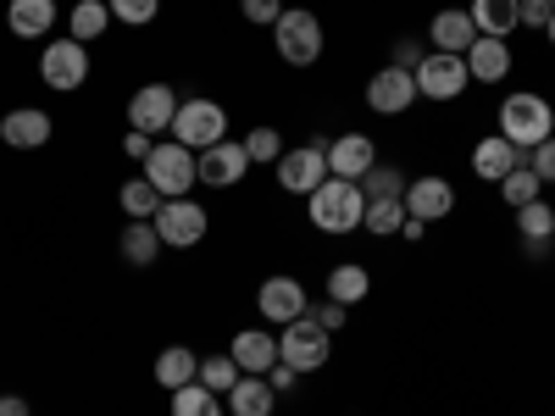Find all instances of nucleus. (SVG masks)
<instances>
[{
	"mask_svg": "<svg viewBox=\"0 0 555 416\" xmlns=\"http://www.w3.org/2000/svg\"><path fill=\"white\" fill-rule=\"evenodd\" d=\"M306 217H311L317 234H356L361 217H366L361 183H350V178H322L317 190L306 195Z\"/></svg>",
	"mask_w": 555,
	"mask_h": 416,
	"instance_id": "nucleus-1",
	"label": "nucleus"
},
{
	"mask_svg": "<svg viewBox=\"0 0 555 416\" xmlns=\"http://www.w3.org/2000/svg\"><path fill=\"white\" fill-rule=\"evenodd\" d=\"M555 133V106L533 89H512L500 101V139H512L517 151H539L544 139Z\"/></svg>",
	"mask_w": 555,
	"mask_h": 416,
	"instance_id": "nucleus-2",
	"label": "nucleus"
},
{
	"mask_svg": "<svg viewBox=\"0 0 555 416\" xmlns=\"http://www.w3.org/2000/svg\"><path fill=\"white\" fill-rule=\"evenodd\" d=\"M167 133L201 156V151L217 145V139H228V112H222L211 95H190V101H178V117H172Z\"/></svg>",
	"mask_w": 555,
	"mask_h": 416,
	"instance_id": "nucleus-3",
	"label": "nucleus"
},
{
	"mask_svg": "<svg viewBox=\"0 0 555 416\" xmlns=\"http://www.w3.org/2000/svg\"><path fill=\"white\" fill-rule=\"evenodd\" d=\"M145 178L156 183L162 200H178V195H190V183H201V156L190 145H178V139H167V145L145 156Z\"/></svg>",
	"mask_w": 555,
	"mask_h": 416,
	"instance_id": "nucleus-4",
	"label": "nucleus"
},
{
	"mask_svg": "<svg viewBox=\"0 0 555 416\" xmlns=\"http://www.w3.org/2000/svg\"><path fill=\"white\" fill-rule=\"evenodd\" d=\"M272 44H278V56H284L289 67H311L322 56V23H317V12L284 6V17L272 23Z\"/></svg>",
	"mask_w": 555,
	"mask_h": 416,
	"instance_id": "nucleus-5",
	"label": "nucleus"
},
{
	"mask_svg": "<svg viewBox=\"0 0 555 416\" xmlns=\"http://www.w3.org/2000/svg\"><path fill=\"white\" fill-rule=\"evenodd\" d=\"M151 222H156L162 245H172V250H195V245L211 234V211H206L201 200H190V195L162 200V211H156Z\"/></svg>",
	"mask_w": 555,
	"mask_h": 416,
	"instance_id": "nucleus-6",
	"label": "nucleus"
},
{
	"mask_svg": "<svg viewBox=\"0 0 555 416\" xmlns=\"http://www.w3.org/2000/svg\"><path fill=\"white\" fill-rule=\"evenodd\" d=\"M416 78V95L423 101H461L467 95V83H473V73H467V56H450V51H428L423 56V67L411 73Z\"/></svg>",
	"mask_w": 555,
	"mask_h": 416,
	"instance_id": "nucleus-7",
	"label": "nucleus"
},
{
	"mask_svg": "<svg viewBox=\"0 0 555 416\" xmlns=\"http://www.w3.org/2000/svg\"><path fill=\"white\" fill-rule=\"evenodd\" d=\"M334 334L322 328V322H311V316H300V322H289V328H278V361L284 366H295V373H317L322 361H328V344Z\"/></svg>",
	"mask_w": 555,
	"mask_h": 416,
	"instance_id": "nucleus-8",
	"label": "nucleus"
},
{
	"mask_svg": "<svg viewBox=\"0 0 555 416\" xmlns=\"http://www.w3.org/2000/svg\"><path fill=\"white\" fill-rule=\"evenodd\" d=\"M39 78L56 89V95H73V89H83V78H89V44H78V39H51L39 51Z\"/></svg>",
	"mask_w": 555,
	"mask_h": 416,
	"instance_id": "nucleus-9",
	"label": "nucleus"
},
{
	"mask_svg": "<svg viewBox=\"0 0 555 416\" xmlns=\"http://www.w3.org/2000/svg\"><path fill=\"white\" fill-rule=\"evenodd\" d=\"M322 178H328V145H295V151L278 156V190L311 195Z\"/></svg>",
	"mask_w": 555,
	"mask_h": 416,
	"instance_id": "nucleus-10",
	"label": "nucleus"
},
{
	"mask_svg": "<svg viewBox=\"0 0 555 416\" xmlns=\"http://www.w3.org/2000/svg\"><path fill=\"white\" fill-rule=\"evenodd\" d=\"M256 311H261L267 322H278V328H289V322H300V316L311 311V300H306V289H300V277L278 272V277H267V284L256 289Z\"/></svg>",
	"mask_w": 555,
	"mask_h": 416,
	"instance_id": "nucleus-11",
	"label": "nucleus"
},
{
	"mask_svg": "<svg viewBox=\"0 0 555 416\" xmlns=\"http://www.w3.org/2000/svg\"><path fill=\"white\" fill-rule=\"evenodd\" d=\"M411 101H423V95H416V78L405 67H384V73L366 78V112L400 117V112H411Z\"/></svg>",
	"mask_w": 555,
	"mask_h": 416,
	"instance_id": "nucleus-12",
	"label": "nucleus"
},
{
	"mask_svg": "<svg viewBox=\"0 0 555 416\" xmlns=\"http://www.w3.org/2000/svg\"><path fill=\"white\" fill-rule=\"evenodd\" d=\"M172 117H178L172 83H145L128 95V128H139V133H162V128H172Z\"/></svg>",
	"mask_w": 555,
	"mask_h": 416,
	"instance_id": "nucleus-13",
	"label": "nucleus"
},
{
	"mask_svg": "<svg viewBox=\"0 0 555 416\" xmlns=\"http://www.w3.org/2000/svg\"><path fill=\"white\" fill-rule=\"evenodd\" d=\"M245 172H250L245 139H217L211 151H201V183H206V190H234Z\"/></svg>",
	"mask_w": 555,
	"mask_h": 416,
	"instance_id": "nucleus-14",
	"label": "nucleus"
},
{
	"mask_svg": "<svg viewBox=\"0 0 555 416\" xmlns=\"http://www.w3.org/2000/svg\"><path fill=\"white\" fill-rule=\"evenodd\" d=\"M56 133V117L39 112V106H12L7 117H0V139H7L12 151H44Z\"/></svg>",
	"mask_w": 555,
	"mask_h": 416,
	"instance_id": "nucleus-15",
	"label": "nucleus"
},
{
	"mask_svg": "<svg viewBox=\"0 0 555 416\" xmlns=\"http://www.w3.org/2000/svg\"><path fill=\"white\" fill-rule=\"evenodd\" d=\"M373 167H378V145H373L366 133H339L334 145H328V178H350V183H361Z\"/></svg>",
	"mask_w": 555,
	"mask_h": 416,
	"instance_id": "nucleus-16",
	"label": "nucleus"
},
{
	"mask_svg": "<svg viewBox=\"0 0 555 416\" xmlns=\"http://www.w3.org/2000/svg\"><path fill=\"white\" fill-rule=\"evenodd\" d=\"M400 200H405V211H411V217H423V222H444V217L455 211V190H450V183H444L439 172L411 178Z\"/></svg>",
	"mask_w": 555,
	"mask_h": 416,
	"instance_id": "nucleus-17",
	"label": "nucleus"
},
{
	"mask_svg": "<svg viewBox=\"0 0 555 416\" xmlns=\"http://www.w3.org/2000/svg\"><path fill=\"white\" fill-rule=\"evenodd\" d=\"M428 39H434V51L467 56V51H473V39H478V23H473V12H467V6H444V12H434Z\"/></svg>",
	"mask_w": 555,
	"mask_h": 416,
	"instance_id": "nucleus-18",
	"label": "nucleus"
},
{
	"mask_svg": "<svg viewBox=\"0 0 555 416\" xmlns=\"http://www.w3.org/2000/svg\"><path fill=\"white\" fill-rule=\"evenodd\" d=\"M228 355L240 361V373H250V378H267L272 366H278V339H272L267 328H245V334H234Z\"/></svg>",
	"mask_w": 555,
	"mask_h": 416,
	"instance_id": "nucleus-19",
	"label": "nucleus"
},
{
	"mask_svg": "<svg viewBox=\"0 0 555 416\" xmlns=\"http://www.w3.org/2000/svg\"><path fill=\"white\" fill-rule=\"evenodd\" d=\"M512 167H528V151H517L512 139H500V133L478 139V151H473V172H478L483 183H500Z\"/></svg>",
	"mask_w": 555,
	"mask_h": 416,
	"instance_id": "nucleus-20",
	"label": "nucleus"
},
{
	"mask_svg": "<svg viewBox=\"0 0 555 416\" xmlns=\"http://www.w3.org/2000/svg\"><path fill=\"white\" fill-rule=\"evenodd\" d=\"M467 73H473V83H500V78H512V44L478 34L473 51H467Z\"/></svg>",
	"mask_w": 555,
	"mask_h": 416,
	"instance_id": "nucleus-21",
	"label": "nucleus"
},
{
	"mask_svg": "<svg viewBox=\"0 0 555 416\" xmlns=\"http://www.w3.org/2000/svg\"><path fill=\"white\" fill-rule=\"evenodd\" d=\"M7 28L17 39H44L56 28V0H12V6H7Z\"/></svg>",
	"mask_w": 555,
	"mask_h": 416,
	"instance_id": "nucleus-22",
	"label": "nucleus"
},
{
	"mask_svg": "<svg viewBox=\"0 0 555 416\" xmlns=\"http://www.w3.org/2000/svg\"><path fill=\"white\" fill-rule=\"evenodd\" d=\"M467 12H473L478 34H489V39H505L522 28V0H473Z\"/></svg>",
	"mask_w": 555,
	"mask_h": 416,
	"instance_id": "nucleus-23",
	"label": "nucleus"
},
{
	"mask_svg": "<svg viewBox=\"0 0 555 416\" xmlns=\"http://www.w3.org/2000/svg\"><path fill=\"white\" fill-rule=\"evenodd\" d=\"M201 378V355L190 350V344H167L162 355H156V384L172 394V389H183V384H195Z\"/></svg>",
	"mask_w": 555,
	"mask_h": 416,
	"instance_id": "nucleus-24",
	"label": "nucleus"
},
{
	"mask_svg": "<svg viewBox=\"0 0 555 416\" xmlns=\"http://www.w3.org/2000/svg\"><path fill=\"white\" fill-rule=\"evenodd\" d=\"M517 234H522L528 256H544V245L555 234V206H544V195L528 200V206H517Z\"/></svg>",
	"mask_w": 555,
	"mask_h": 416,
	"instance_id": "nucleus-25",
	"label": "nucleus"
},
{
	"mask_svg": "<svg viewBox=\"0 0 555 416\" xmlns=\"http://www.w3.org/2000/svg\"><path fill=\"white\" fill-rule=\"evenodd\" d=\"M222 400H228V411H234V416H272V405H278L272 384H267V378H250V373L228 389Z\"/></svg>",
	"mask_w": 555,
	"mask_h": 416,
	"instance_id": "nucleus-26",
	"label": "nucleus"
},
{
	"mask_svg": "<svg viewBox=\"0 0 555 416\" xmlns=\"http://www.w3.org/2000/svg\"><path fill=\"white\" fill-rule=\"evenodd\" d=\"M366 295H373V272H366L361 261H339V266L328 272V300H339V306H361Z\"/></svg>",
	"mask_w": 555,
	"mask_h": 416,
	"instance_id": "nucleus-27",
	"label": "nucleus"
},
{
	"mask_svg": "<svg viewBox=\"0 0 555 416\" xmlns=\"http://www.w3.org/2000/svg\"><path fill=\"white\" fill-rule=\"evenodd\" d=\"M106 28H112V6H106V0H78V6L67 12V39H78V44H95Z\"/></svg>",
	"mask_w": 555,
	"mask_h": 416,
	"instance_id": "nucleus-28",
	"label": "nucleus"
},
{
	"mask_svg": "<svg viewBox=\"0 0 555 416\" xmlns=\"http://www.w3.org/2000/svg\"><path fill=\"white\" fill-rule=\"evenodd\" d=\"M117 200H122L128 222H151V217L162 211V195H156V183H151V178H128L122 190H117Z\"/></svg>",
	"mask_w": 555,
	"mask_h": 416,
	"instance_id": "nucleus-29",
	"label": "nucleus"
},
{
	"mask_svg": "<svg viewBox=\"0 0 555 416\" xmlns=\"http://www.w3.org/2000/svg\"><path fill=\"white\" fill-rule=\"evenodd\" d=\"M222 411H228L222 394H211L201 378L183 384V389H172V416H222Z\"/></svg>",
	"mask_w": 555,
	"mask_h": 416,
	"instance_id": "nucleus-30",
	"label": "nucleus"
},
{
	"mask_svg": "<svg viewBox=\"0 0 555 416\" xmlns=\"http://www.w3.org/2000/svg\"><path fill=\"white\" fill-rule=\"evenodd\" d=\"M122 256L133 266H151L162 256V234H156V222H128L122 227Z\"/></svg>",
	"mask_w": 555,
	"mask_h": 416,
	"instance_id": "nucleus-31",
	"label": "nucleus"
},
{
	"mask_svg": "<svg viewBox=\"0 0 555 416\" xmlns=\"http://www.w3.org/2000/svg\"><path fill=\"white\" fill-rule=\"evenodd\" d=\"M539 195H544V183H539V172H533V167H512V172L500 178V200L512 206V211H517V206H528V200H539Z\"/></svg>",
	"mask_w": 555,
	"mask_h": 416,
	"instance_id": "nucleus-32",
	"label": "nucleus"
},
{
	"mask_svg": "<svg viewBox=\"0 0 555 416\" xmlns=\"http://www.w3.org/2000/svg\"><path fill=\"white\" fill-rule=\"evenodd\" d=\"M240 378H245V373H240V361L228 355V350H222V355H201V384H206L211 394H228Z\"/></svg>",
	"mask_w": 555,
	"mask_h": 416,
	"instance_id": "nucleus-33",
	"label": "nucleus"
},
{
	"mask_svg": "<svg viewBox=\"0 0 555 416\" xmlns=\"http://www.w3.org/2000/svg\"><path fill=\"white\" fill-rule=\"evenodd\" d=\"M400 222H405V200H366V217H361L366 234L389 239V234H400Z\"/></svg>",
	"mask_w": 555,
	"mask_h": 416,
	"instance_id": "nucleus-34",
	"label": "nucleus"
},
{
	"mask_svg": "<svg viewBox=\"0 0 555 416\" xmlns=\"http://www.w3.org/2000/svg\"><path fill=\"white\" fill-rule=\"evenodd\" d=\"M245 156H250V167H278V156H284V139H278L272 122H261V128L245 133Z\"/></svg>",
	"mask_w": 555,
	"mask_h": 416,
	"instance_id": "nucleus-35",
	"label": "nucleus"
},
{
	"mask_svg": "<svg viewBox=\"0 0 555 416\" xmlns=\"http://www.w3.org/2000/svg\"><path fill=\"white\" fill-rule=\"evenodd\" d=\"M405 183H411L405 172H395V167H373V172L361 178V195H366V200H400V195H405Z\"/></svg>",
	"mask_w": 555,
	"mask_h": 416,
	"instance_id": "nucleus-36",
	"label": "nucleus"
},
{
	"mask_svg": "<svg viewBox=\"0 0 555 416\" xmlns=\"http://www.w3.org/2000/svg\"><path fill=\"white\" fill-rule=\"evenodd\" d=\"M106 6H112V17H117V23H128V28H145V23H156L162 0H106Z\"/></svg>",
	"mask_w": 555,
	"mask_h": 416,
	"instance_id": "nucleus-37",
	"label": "nucleus"
},
{
	"mask_svg": "<svg viewBox=\"0 0 555 416\" xmlns=\"http://www.w3.org/2000/svg\"><path fill=\"white\" fill-rule=\"evenodd\" d=\"M240 12H245V23H256V28H272L278 17H284V0H240Z\"/></svg>",
	"mask_w": 555,
	"mask_h": 416,
	"instance_id": "nucleus-38",
	"label": "nucleus"
},
{
	"mask_svg": "<svg viewBox=\"0 0 555 416\" xmlns=\"http://www.w3.org/2000/svg\"><path fill=\"white\" fill-rule=\"evenodd\" d=\"M306 316H311V322H322L328 334H339V328H345V316H350V306H339V300H322V306H311Z\"/></svg>",
	"mask_w": 555,
	"mask_h": 416,
	"instance_id": "nucleus-39",
	"label": "nucleus"
},
{
	"mask_svg": "<svg viewBox=\"0 0 555 416\" xmlns=\"http://www.w3.org/2000/svg\"><path fill=\"white\" fill-rule=\"evenodd\" d=\"M528 167L539 172V183H555V133L544 139L539 151H528Z\"/></svg>",
	"mask_w": 555,
	"mask_h": 416,
	"instance_id": "nucleus-40",
	"label": "nucleus"
},
{
	"mask_svg": "<svg viewBox=\"0 0 555 416\" xmlns=\"http://www.w3.org/2000/svg\"><path fill=\"white\" fill-rule=\"evenodd\" d=\"M423 44H416V39H395V62L389 67H405V73H416V67H423Z\"/></svg>",
	"mask_w": 555,
	"mask_h": 416,
	"instance_id": "nucleus-41",
	"label": "nucleus"
},
{
	"mask_svg": "<svg viewBox=\"0 0 555 416\" xmlns=\"http://www.w3.org/2000/svg\"><path fill=\"white\" fill-rule=\"evenodd\" d=\"M550 12H555V6H550V0H522V28H539V34H544V23H550Z\"/></svg>",
	"mask_w": 555,
	"mask_h": 416,
	"instance_id": "nucleus-42",
	"label": "nucleus"
},
{
	"mask_svg": "<svg viewBox=\"0 0 555 416\" xmlns=\"http://www.w3.org/2000/svg\"><path fill=\"white\" fill-rule=\"evenodd\" d=\"M122 151H128L133 161H145V156L156 151V139H151V133H139V128H128V139H122Z\"/></svg>",
	"mask_w": 555,
	"mask_h": 416,
	"instance_id": "nucleus-43",
	"label": "nucleus"
},
{
	"mask_svg": "<svg viewBox=\"0 0 555 416\" xmlns=\"http://www.w3.org/2000/svg\"><path fill=\"white\" fill-rule=\"evenodd\" d=\"M295 378H300V373H295V366H284V361H278V366H272V373H267V384H272V394H289V389H295Z\"/></svg>",
	"mask_w": 555,
	"mask_h": 416,
	"instance_id": "nucleus-44",
	"label": "nucleus"
},
{
	"mask_svg": "<svg viewBox=\"0 0 555 416\" xmlns=\"http://www.w3.org/2000/svg\"><path fill=\"white\" fill-rule=\"evenodd\" d=\"M423 234H428V222L405 211V222H400V239H411V245H416V239H423Z\"/></svg>",
	"mask_w": 555,
	"mask_h": 416,
	"instance_id": "nucleus-45",
	"label": "nucleus"
},
{
	"mask_svg": "<svg viewBox=\"0 0 555 416\" xmlns=\"http://www.w3.org/2000/svg\"><path fill=\"white\" fill-rule=\"evenodd\" d=\"M0 416H28V400L23 394H0Z\"/></svg>",
	"mask_w": 555,
	"mask_h": 416,
	"instance_id": "nucleus-46",
	"label": "nucleus"
},
{
	"mask_svg": "<svg viewBox=\"0 0 555 416\" xmlns=\"http://www.w3.org/2000/svg\"><path fill=\"white\" fill-rule=\"evenodd\" d=\"M544 39H550V44H555V12H550V23H544Z\"/></svg>",
	"mask_w": 555,
	"mask_h": 416,
	"instance_id": "nucleus-47",
	"label": "nucleus"
},
{
	"mask_svg": "<svg viewBox=\"0 0 555 416\" xmlns=\"http://www.w3.org/2000/svg\"><path fill=\"white\" fill-rule=\"evenodd\" d=\"M550 245H555V234H550Z\"/></svg>",
	"mask_w": 555,
	"mask_h": 416,
	"instance_id": "nucleus-48",
	"label": "nucleus"
},
{
	"mask_svg": "<svg viewBox=\"0 0 555 416\" xmlns=\"http://www.w3.org/2000/svg\"><path fill=\"white\" fill-rule=\"evenodd\" d=\"M550 6H555V0H550Z\"/></svg>",
	"mask_w": 555,
	"mask_h": 416,
	"instance_id": "nucleus-49",
	"label": "nucleus"
}]
</instances>
